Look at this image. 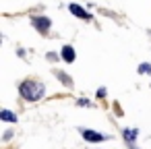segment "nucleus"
Masks as SVG:
<instances>
[{
  "instance_id": "6e6552de",
  "label": "nucleus",
  "mask_w": 151,
  "mask_h": 149,
  "mask_svg": "<svg viewBox=\"0 0 151 149\" xmlns=\"http://www.w3.org/2000/svg\"><path fill=\"white\" fill-rule=\"evenodd\" d=\"M139 73H141V75H145V73H151V64H147V62H143V64L139 66Z\"/></svg>"
},
{
  "instance_id": "423d86ee",
  "label": "nucleus",
  "mask_w": 151,
  "mask_h": 149,
  "mask_svg": "<svg viewBox=\"0 0 151 149\" xmlns=\"http://www.w3.org/2000/svg\"><path fill=\"white\" fill-rule=\"evenodd\" d=\"M0 118L6 120V122H15V120H17V116H15L13 112H9V110H2V112H0Z\"/></svg>"
},
{
  "instance_id": "20e7f679",
  "label": "nucleus",
  "mask_w": 151,
  "mask_h": 149,
  "mask_svg": "<svg viewBox=\"0 0 151 149\" xmlns=\"http://www.w3.org/2000/svg\"><path fill=\"white\" fill-rule=\"evenodd\" d=\"M70 13H73V15H77L79 19H89L87 11H85V9H81L79 4H70Z\"/></svg>"
},
{
  "instance_id": "f257e3e1",
  "label": "nucleus",
  "mask_w": 151,
  "mask_h": 149,
  "mask_svg": "<svg viewBox=\"0 0 151 149\" xmlns=\"http://www.w3.org/2000/svg\"><path fill=\"white\" fill-rule=\"evenodd\" d=\"M21 95L29 101L40 99L44 95V85L40 81H25V83H21Z\"/></svg>"
},
{
  "instance_id": "0eeeda50",
  "label": "nucleus",
  "mask_w": 151,
  "mask_h": 149,
  "mask_svg": "<svg viewBox=\"0 0 151 149\" xmlns=\"http://www.w3.org/2000/svg\"><path fill=\"white\" fill-rule=\"evenodd\" d=\"M124 139H126L128 143H134V139H137V130H132V128H126V130H124Z\"/></svg>"
},
{
  "instance_id": "39448f33",
  "label": "nucleus",
  "mask_w": 151,
  "mask_h": 149,
  "mask_svg": "<svg viewBox=\"0 0 151 149\" xmlns=\"http://www.w3.org/2000/svg\"><path fill=\"white\" fill-rule=\"evenodd\" d=\"M62 60H66V62H73L75 60V50L70 46H64L62 48Z\"/></svg>"
},
{
  "instance_id": "1a4fd4ad",
  "label": "nucleus",
  "mask_w": 151,
  "mask_h": 149,
  "mask_svg": "<svg viewBox=\"0 0 151 149\" xmlns=\"http://www.w3.org/2000/svg\"><path fill=\"white\" fill-rule=\"evenodd\" d=\"M58 77H60V79H62L66 85H70V77H66V75H62V73H58Z\"/></svg>"
},
{
  "instance_id": "f03ea898",
  "label": "nucleus",
  "mask_w": 151,
  "mask_h": 149,
  "mask_svg": "<svg viewBox=\"0 0 151 149\" xmlns=\"http://www.w3.org/2000/svg\"><path fill=\"white\" fill-rule=\"evenodd\" d=\"M83 139H87L91 143H99V141H104V135H99L95 130H83Z\"/></svg>"
},
{
  "instance_id": "7ed1b4c3",
  "label": "nucleus",
  "mask_w": 151,
  "mask_h": 149,
  "mask_svg": "<svg viewBox=\"0 0 151 149\" xmlns=\"http://www.w3.org/2000/svg\"><path fill=\"white\" fill-rule=\"evenodd\" d=\"M33 25H35L40 31H46V29L50 27V19H46V17H33Z\"/></svg>"
}]
</instances>
